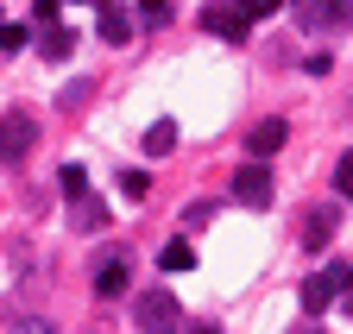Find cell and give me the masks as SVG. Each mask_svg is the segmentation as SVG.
I'll use <instances>...</instances> for the list:
<instances>
[{"label":"cell","mask_w":353,"mask_h":334,"mask_svg":"<svg viewBox=\"0 0 353 334\" xmlns=\"http://www.w3.org/2000/svg\"><path fill=\"white\" fill-rule=\"evenodd\" d=\"M347 290H353V265H347V259H328L322 271H309V278H303L296 303H303V315H309V322H322V315L347 297Z\"/></svg>","instance_id":"1"},{"label":"cell","mask_w":353,"mask_h":334,"mask_svg":"<svg viewBox=\"0 0 353 334\" xmlns=\"http://www.w3.org/2000/svg\"><path fill=\"white\" fill-rule=\"evenodd\" d=\"M132 322H139V334H183V309H176V297L158 284V290H139L132 297Z\"/></svg>","instance_id":"2"},{"label":"cell","mask_w":353,"mask_h":334,"mask_svg":"<svg viewBox=\"0 0 353 334\" xmlns=\"http://www.w3.org/2000/svg\"><path fill=\"white\" fill-rule=\"evenodd\" d=\"M126 278H132V253H126V246H101V253L88 259V284H95V297H101V303L120 297Z\"/></svg>","instance_id":"3"},{"label":"cell","mask_w":353,"mask_h":334,"mask_svg":"<svg viewBox=\"0 0 353 334\" xmlns=\"http://www.w3.org/2000/svg\"><path fill=\"white\" fill-rule=\"evenodd\" d=\"M32 145H38V120L26 107H7L0 114V164H26Z\"/></svg>","instance_id":"4"},{"label":"cell","mask_w":353,"mask_h":334,"mask_svg":"<svg viewBox=\"0 0 353 334\" xmlns=\"http://www.w3.org/2000/svg\"><path fill=\"white\" fill-rule=\"evenodd\" d=\"M240 208H272V171H265V164L252 158V164H240L234 171V189H228Z\"/></svg>","instance_id":"5"},{"label":"cell","mask_w":353,"mask_h":334,"mask_svg":"<svg viewBox=\"0 0 353 334\" xmlns=\"http://www.w3.org/2000/svg\"><path fill=\"white\" fill-rule=\"evenodd\" d=\"M202 32H208V38H228V45H246L252 19H246L234 0H228V7H202Z\"/></svg>","instance_id":"6"},{"label":"cell","mask_w":353,"mask_h":334,"mask_svg":"<svg viewBox=\"0 0 353 334\" xmlns=\"http://www.w3.org/2000/svg\"><path fill=\"white\" fill-rule=\"evenodd\" d=\"M341 233V208H328V202H316V208H309V215H303V246H309V253H322V246Z\"/></svg>","instance_id":"7"},{"label":"cell","mask_w":353,"mask_h":334,"mask_svg":"<svg viewBox=\"0 0 353 334\" xmlns=\"http://www.w3.org/2000/svg\"><path fill=\"white\" fill-rule=\"evenodd\" d=\"M284 139H290V120H252V127H246V152L265 164V158H272V152H284Z\"/></svg>","instance_id":"8"},{"label":"cell","mask_w":353,"mask_h":334,"mask_svg":"<svg viewBox=\"0 0 353 334\" xmlns=\"http://www.w3.org/2000/svg\"><path fill=\"white\" fill-rule=\"evenodd\" d=\"M32 45H38V57H44V63H63V57L76 51V32L57 19V25H38V38H32Z\"/></svg>","instance_id":"9"},{"label":"cell","mask_w":353,"mask_h":334,"mask_svg":"<svg viewBox=\"0 0 353 334\" xmlns=\"http://www.w3.org/2000/svg\"><path fill=\"white\" fill-rule=\"evenodd\" d=\"M290 13H296V25H303V32H334V25H341L334 0H290Z\"/></svg>","instance_id":"10"},{"label":"cell","mask_w":353,"mask_h":334,"mask_svg":"<svg viewBox=\"0 0 353 334\" xmlns=\"http://www.w3.org/2000/svg\"><path fill=\"white\" fill-rule=\"evenodd\" d=\"M101 38H108V45H126V38H132V13L120 7V0H101Z\"/></svg>","instance_id":"11"},{"label":"cell","mask_w":353,"mask_h":334,"mask_svg":"<svg viewBox=\"0 0 353 334\" xmlns=\"http://www.w3.org/2000/svg\"><path fill=\"white\" fill-rule=\"evenodd\" d=\"M70 221H76V233H101V227H108V202L76 196V202H70Z\"/></svg>","instance_id":"12"},{"label":"cell","mask_w":353,"mask_h":334,"mask_svg":"<svg viewBox=\"0 0 353 334\" xmlns=\"http://www.w3.org/2000/svg\"><path fill=\"white\" fill-rule=\"evenodd\" d=\"M158 271H196V246L190 240H170L164 253H158Z\"/></svg>","instance_id":"13"},{"label":"cell","mask_w":353,"mask_h":334,"mask_svg":"<svg viewBox=\"0 0 353 334\" xmlns=\"http://www.w3.org/2000/svg\"><path fill=\"white\" fill-rule=\"evenodd\" d=\"M176 145V120H152V127H145V152L158 158V152H170Z\"/></svg>","instance_id":"14"},{"label":"cell","mask_w":353,"mask_h":334,"mask_svg":"<svg viewBox=\"0 0 353 334\" xmlns=\"http://www.w3.org/2000/svg\"><path fill=\"white\" fill-rule=\"evenodd\" d=\"M57 183H63V196H70V202H76V196H88V171H82L76 158H70L63 171H57Z\"/></svg>","instance_id":"15"},{"label":"cell","mask_w":353,"mask_h":334,"mask_svg":"<svg viewBox=\"0 0 353 334\" xmlns=\"http://www.w3.org/2000/svg\"><path fill=\"white\" fill-rule=\"evenodd\" d=\"M120 196H126V202H145V196H152V177H145V171H120Z\"/></svg>","instance_id":"16"},{"label":"cell","mask_w":353,"mask_h":334,"mask_svg":"<svg viewBox=\"0 0 353 334\" xmlns=\"http://www.w3.org/2000/svg\"><path fill=\"white\" fill-rule=\"evenodd\" d=\"M334 196L353 202V152H341V164H334Z\"/></svg>","instance_id":"17"},{"label":"cell","mask_w":353,"mask_h":334,"mask_svg":"<svg viewBox=\"0 0 353 334\" xmlns=\"http://www.w3.org/2000/svg\"><path fill=\"white\" fill-rule=\"evenodd\" d=\"M139 19H145V25H164V19H170V0H139Z\"/></svg>","instance_id":"18"},{"label":"cell","mask_w":353,"mask_h":334,"mask_svg":"<svg viewBox=\"0 0 353 334\" xmlns=\"http://www.w3.org/2000/svg\"><path fill=\"white\" fill-rule=\"evenodd\" d=\"M234 7H240L246 19H265V13H278V7H284V0H234Z\"/></svg>","instance_id":"19"},{"label":"cell","mask_w":353,"mask_h":334,"mask_svg":"<svg viewBox=\"0 0 353 334\" xmlns=\"http://www.w3.org/2000/svg\"><path fill=\"white\" fill-rule=\"evenodd\" d=\"M0 51H26V25H0Z\"/></svg>","instance_id":"20"},{"label":"cell","mask_w":353,"mask_h":334,"mask_svg":"<svg viewBox=\"0 0 353 334\" xmlns=\"http://www.w3.org/2000/svg\"><path fill=\"white\" fill-rule=\"evenodd\" d=\"M7 334H57V328H51V322H38V315H26V322H13Z\"/></svg>","instance_id":"21"},{"label":"cell","mask_w":353,"mask_h":334,"mask_svg":"<svg viewBox=\"0 0 353 334\" xmlns=\"http://www.w3.org/2000/svg\"><path fill=\"white\" fill-rule=\"evenodd\" d=\"M208 215H214V202H196L190 215H183V227H208Z\"/></svg>","instance_id":"22"},{"label":"cell","mask_w":353,"mask_h":334,"mask_svg":"<svg viewBox=\"0 0 353 334\" xmlns=\"http://www.w3.org/2000/svg\"><path fill=\"white\" fill-rule=\"evenodd\" d=\"M183 334H221V328H214V322H190Z\"/></svg>","instance_id":"23"},{"label":"cell","mask_w":353,"mask_h":334,"mask_svg":"<svg viewBox=\"0 0 353 334\" xmlns=\"http://www.w3.org/2000/svg\"><path fill=\"white\" fill-rule=\"evenodd\" d=\"M334 13H341V25H347V19H353V0H334Z\"/></svg>","instance_id":"24"},{"label":"cell","mask_w":353,"mask_h":334,"mask_svg":"<svg viewBox=\"0 0 353 334\" xmlns=\"http://www.w3.org/2000/svg\"><path fill=\"white\" fill-rule=\"evenodd\" d=\"M296 334H328V328H316V322H309V328H296Z\"/></svg>","instance_id":"25"},{"label":"cell","mask_w":353,"mask_h":334,"mask_svg":"<svg viewBox=\"0 0 353 334\" xmlns=\"http://www.w3.org/2000/svg\"><path fill=\"white\" fill-rule=\"evenodd\" d=\"M341 303H347V309H353V290H347V297H341Z\"/></svg>","instance_id":"26"},{"label":"cell","mask_w":353,"mask_h":334,"mask_svg":"<svg viewBox=\"0 0 353 334\" xmlns=\"http://www.w3.org/2000/svg\"><path fill=\"white\" fill-rule=\"evenodd\" d=\"M63 7H76V0H63Z\"/></svg>","instance_id":"27"}]
</instances>
